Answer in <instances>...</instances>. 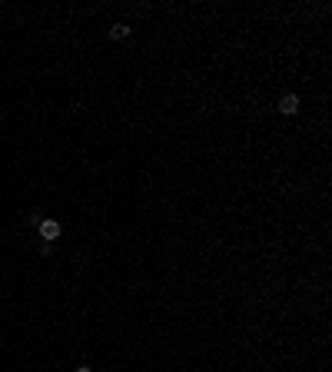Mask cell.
<instances>
[{
	"label": "cell",
	"instance_id": "obj_1",
	"mask_svg": "<svg viewBox=\"0 0 332 372\" xmlns=\"http://www.w3.org/2000/svg\"><path fill=\"white\" fill-rule=\"evenodd\" d=\"M40 236H44V243H53V240H60V223L56 220H40Z\"/></svg>",
	"mask_w": 332,
	"mask_h": 372
},
{
	"label": "cell",
	"instance_id": "obj_3",
	"mask_svg": "<svg viewBox=\"0 0 332 372\" xmlns=\"http://www.w3.org/2000/svg\"><path fill=\"white\" fill-rule=\"evenodd\" d=\"M110 37L113 40H126V37H130V27H126V24H113L110 27Z\"/></svg>",
	"mask_w": 332,
	"mask_h": 372
},
{
	"label": "cell",
	"instance_id": "obj_4",
	"mask_svg": "<svg viewBox=\"0 0 332 372\" xmlns=\"http://www.w3.org/2000/svg\"><path fill=\"white\" fill-rule=\"evenodd\" d=\"M53 252V243H40V256H50Z\"/></svg>",
	"mask_w": 332,
	"mask_h": 372
},
{
	"label": "cell",
	"instance_id": "obj_2",
	"mask_svg": "<svg viewBox=\"0 0 332 372\" xmlns=\"http://www.w3.org/2000/svg\"><path fill=\"white\" fill-rule=\"evenodd\" d=\"M279 113H282V116L299 113V96H296V93H286V96L279 100Z\"/></svg>",
	"mask_w": 332,
	"mask_h": 372
},
{
	"label": "cell",
	"instance_id": "obj_5",
	"mask_svg": "<svg viewBox=\"0 0 332 372\" xmlns=\"http://www.w3.org/2000/svg\"><path fill=\"white\" fill-rule=\"evenodd\" d=\"M76 372H93V369H90V366H80V369H76Z\"/></svg>",
	"mask_w": 332,
	"mask_h": 372
}]
</instances>
